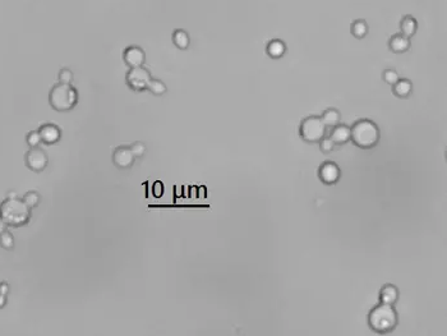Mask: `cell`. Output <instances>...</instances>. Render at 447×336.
Here are the masks:
<instances>
[{
  "label": "cell",
  "instance_id": "603a6c76",
  "mask_svg": "<svg viewBox=\"0 0 447 336\" xmlns=\"http://www.w3.org/2000/svg\"><path fill=\"white\" fill-rule=\"evenodd\" d=\"M40 199H41V197H40L39 192L36 191L27 192V193L23 196V201L26 202L27 206H30L31 209H34V207H36L37 204L40 203Z\"/></svg>",
  "mask_w": 447,
  "mask_h": 336
},
{
  "label": "cell",
  "instance_id": "f1b7e54d",
  "mask_svg": "<svg viewBox=\"0 0 447 336\" xmlns=\"http://www.w3.org/2000/svg\"><path fill=\"white\" fill-rule=\"evenodd\" d=\"M9 290H11V288H9L8 282H0V294L8 295Z\"/></svg>",
  "mask_w": 447,
  "mask_h": 336
},
{
  "label": "cell",
  "instance_id": "5bb4252c",
  "mask_svg": "<svg viewBox=\"0 0 447 336\" xmlns=\"http://www.w3.org/2000/svg\"><path fill=\"white\" fill-rule=\"evenodd\" d=\"M380 300L385 304L393 305L399 300V290L395 285L386 284L380 290Z\"/></svg>",
  "mask_w": 447,
  "mask_h": 336
},
{
  "label": "cell",
  "instance_id": "3957f363",
  "mask_svg": "<svg viewBox=\"0 0 447 336\" xmlns=\"http://www.w3.org/2000/svg\"><path fill=\"white\" fill-rule=\"evenodd\" d=\"M399 316L393 305L380 303L368 315V325L375 332H391L398 326Z\"/></svg>",
  "mask_w": 447,
  "mask_h": 336
},
{
  "label": "cell",
  "instance_id": "ac0fdd59",
  "mask_svg": "<svg viewBox=\"0 0 447 336\" xmlns=\"http://www.w3.org/2000/svg\"><path fill=\"white\" fill-rule=\"evenodd\" d=\"M321 119H322L323 124H325L326 127H335V125L340 124L341 114H340V111L337 110V109L330 108V109H326V110L323 111Z\"/></svg>",
  "mask_w": 447,
  "mask_h": 336
},
{
  "label": "cell",
  "instance_id": "4dcf8cb0",
  "mask_svg": "<svg viewBox=\"0 0 447 336\" xmlns=\"http://www.w3.org/2000/svg\"><path fill=\"white\" fill-rule=\"evenodd\" d=\"M6 304H7V295L0 294V309L6 307Z\"/></svg>",
  "mask_w": 447,
  "mask_h": 336
},
{
  "label": "cell",
  "instance_id": "d6986e66",
  "mask_svg": "<svg viewBox=\"0 0 447 336\" xmlns=\"http://www.w3.org/2000/svg\"><path fill=\"white\" fill-rule=\"evenodd\" d=\"M173 42L178 49L187 50L191 45V37L186 30L178 29L173 32Z\"/></svg>",
  "mask_w": 447,
  "mask_h": 336
},
{
  "label": "cell",
  "instance_id": "7a4b0ae2",
  "mask_svg": "<svg viewBox=\"0 0 447 336\" xmlns=\"http://www.w3.org/2000/svg\"><path fill=\"white\" fill-rule=\"evenodd\" d=\"M381 132L378 125L370 119H360L350 128V141L363 150L373 148L378 145Z\"/></svg>",
  "mask_w": 447,
  "mask_h": 336
},
{
  "label": "cell",
  "instance_id": "484cf974",
  "mask_svg": "<svg viewBox=\"0 0 447 336\" xmlns=\"http://www.w3.org/2000/svg\"><path fill=\"white\" fill-rule=\"evenodd\" d=\"M318 143H320V150L322 151L323 153L332 152V151L335 150V146H336L330 137H326V136Z\"/></svg>",
  "mask_w": 447,
  "mask_h": 336
},
{
  "label": "cell",
  "instance_id": "5b68a950",
  "mask_svg": "<svg viewBox=\"0 0 447 336\" xmlns=\"http://www.w3.org/2000/svg\"><path fill=\"white\" fill-rule=\"evenodd\" d=\"M326 125L323 124L321 117L310 115L304 118L300 123L299 135L302 140L307 143H318L326 136Z\"/></svg>",
  "mask_w": 447,
  "mask_h": 336
},
{
  "label": "cell",
  "instance_id": "8992f818",
  "mask_svg": "<svg viewBox=\"0 0 447 336\" xmlns=\"http://www.w3.org/2000/svg\"><path fill=\"white\" fill-rule=\"evenodd\" d=\"M151 78L152 77H151L150 70L141 65V67L130 68L128 70L127 75H125V82L130 90L136 91V92H143L147 90Z\"/></svg>",
  "mask_w": 447,
  "mask_h": 336
},
{
  "label": "cell",
  "instance_id": "7c38bea8",
  "mask_svg": "<svg viewBox=\"0 0 447 336\" xmlns=\"http://www.w3.org/2000/svg\"><path fill=\"white\" fill-rule=\"evenodd\" d=\"M410 39L401 34L393 35L390 39V41H388V47L395 54H404V53H406L410 49Z\"/></svg>",
  "mask_w": 447,
  "mask_h": 336
},
{
  "label": "cell",
  "instance_id": "277c9868",
  "mask_svg": "<svg viewBox=\"0 0 447 336\" xmlns=\"http://www.w3.org/2000/svg\"><path fill=\"white\" fill-rule=\"evenodd\" d=\"M78 91L70 83H57L49 92V104L55 111L65 113L77 105Z\"/></svg>",
  "mask_w": 447,
  "mask_h": 336
},
{
  "label": "cell",
  "instance_id": "7402d4cb",
  "mask_svg": "<svg viewBox=\"0 0 447 336\" xmlns=\"http://www.w3.org/2000/svg\"><path fill=\"white\" fill-rule=\"evenodd\" d=\"M0 247H2V248H4V249H8V251L13 249V247H14V237H13V234H12L9 230H6V231H3V233L0 234Z\"/></svg>",
  "mask_w": 447,
  "mask_h": 336
},
{
  "label": "cell",
  "instance_id": "44dd1931",
  "mask_svg": "<svg viewBox=\"0 0 447 336\" xmlns=\"http://www.w3.org/2000/svg\"><path fill=\"white\" fill-rule=\"evenodd\" d=\"M147 90L150 91L152 95L163 96L165 95L166 91H168V87H166V85L161 80H157V78H151Z\"/></svg>",
  "mask_w": 447,
  "mask_h": 336
},
{
  "label": "cell",
  "instance_id": "cb8c5ba5",
  "mask_svg": "<svg viewBox=\"0 0 447 336\" xmlns=\"http://www.w3.org/2000/svg\"><path fill=\"white\" fill-rule=\"evenodd\" d=\"M26 142L30 147H37V146L42 142L39 131H31V132L27 133Z\"/></svg>",
  "mask_w": 447,
  "mask_h": 336
},
{
  "label": "cell",
  "instance_id": "e0dca14e",
  "mask_svg": "<svg viewBox=\"0 0 447 336\" xmlns=\"http://www.w3.org/2000/svg\"><path fill=\"white\" fill-rule=\"evenodd\" d=\"M418 30V22L413 16H404L400 21V34L406 37H413Z\"/></svg>",
  "mask_w": 447,
  "mask_h": 336
},
{
  "label": "cell",
  "instance_id": "d4e9b609",
  "mask_svg": "<svg viewBox=\"0 0 447 336\" xmlns=\"http://www.w3.org/2000/svg\"><path fill=\"white\" fill-rule=\"evenodd\" d=\"M399 73L396 72L395 69H391V68H388V69H385L383 70V74H382V80L385 81L386 83H388V85H395L396 82H398L399 81Z\"/></svg>",
  "mask_w": 447,
  "mask_h": 336
},
{
  "label": "cell",
  "instance_id": "4fadbf2b",
  "mask_svg": "<svg viewBox=\"0 0 447 336\" xmlns=\"http://www.w3.org/2000/svg\"><path fill=\"white\" fill-rule=\"evenodd\" d=\"M330 138L335 145H345L350 141V128L344 124L335 125L331 131Z\"/></svg>",
  "mask_w": 447,
  "mask_h": 336
},
{
  "label": "cell",
  "instance_id": "f546056e",
  "mask_svg": "<svg viewBox=\"0 0 447 336\" xmlns=\"http://www.w3.org/2000/svg\"><path fill=\"white\" fill-rule=\"evenodd\" d=\"M6 230H8V224H7V222L4 221V220L2 219V217H0V234L3 233V231H6Z\"/></svg>",
  "mask_w": 447,
  "mask_h": 336
},
{
  "label": "cell",
  "instance_id": "ba28073f",
  "mask_svg": "<svg viewBox=\"0 0 447 336\" xmlns=\"http://www.w3.org/2000/svg\"><path fill=\"white\" fill-rule=\"evenodd\" d=\"M340 175H341V170H340L339 165L333 161H325L318 168V178L326 186H332V184L337 183Z\"/></svg>",
  "mask_w": 447,
  "mask_h": 336
},
{
  "label": "cell",
  "instance_id": "9a60e30c",
  "mask_svg": "<svg viewBox=\"0 0 447 336\" xmlns=\"http://www.w3.org/2000/svg\"><path fill=\"white\" fill-rule=\"evenodd\" d=\"M266 53L272 59H280L286 54V45L279 39H274L266 45Z\"/></svg>",
  "mask_w": 447,
  "mask_h": 336
},
{
  "label": "cell",
  "instance_id": "ffe728a7",
  "mask_svg": "<svg viewBox=\"0 0 447 336\" xmlns=\"http://www.w3.org/2000/svg\"><path fill=\"white\" fill-rule=\"evenodd\" d=\"M350 32H352V35L355 39H364L368 35V32H370V27H368V23L364 19H355V21H353L352 26H350Z\"/></svg>",
  "mask_w": 447,
  "mask_h": 336
},
{
  "label": "cell",
  "instance_id": "52a82bcc",
  "mask_svg": "<svg viewBox=\"0 0 447 336\" xmlns=\"http://www.w3.org/2000/svg\"><path fill=\"white\" fill-rule=\"evenodd\" d=\"M24 164L30 170L40 173V171L45 170V168L47 166L49 158H47L46 152L37 146V147H31L27 151L24 155Z\"/></svg>",
  "mask_w": 447,
  "mask_h": 336
},
{
  "label": "cell",
  "instance_id": "6da1fadb",
  "mask_svg": "<svg viewBox=\"0 0 447 336\" xmlns=\"http://www.w3.org/2000/svg\"><path fill=\"white\" fill-rule=\"evenodd\" d=\"M0 217L8 224V226L19 228L29 224L31 219V207L27 206L23 198L7 197L0 203Z\"/></svg>",
  "mask_w": 447,
  "mask_h": 336
},
{
  "label": "cell",
  "instance_id": "4316f807",
  "mask_svg": "<svg viewBox=\"0 0 447 336\" xmlns=\"http://www.w3.org/2000/svg\"><path fill=\"white\" fill-rule=\"evenodd\" d=\"M58 80L62 83H72L73 81V72L68 68H62L58 74Z\"/></svg>",
  "mask_w": 447,
  "mask_h": 336
},
{
  "label": "cell",
  "instance_id": "83f0119b",
  "mask_svg": "<svg viewBox=\"0 0 447 336\" xmlns=\"http://www.w3.org/2000/svg\"><path fill=\"white\" fill-rule=\"evenodd\" d=\"M130 150H132L133 155H135L136 158H142V156L146 153V150H147V148H146V145L143 142H135L132 146H130Z\"/></svg>",
  "mask_w": 447,
  "mask_h": 336
},
{
  "label": "cell",
  "instance_id": "8fae6325",
  "mask_svg": "<svg viewBox=\"0 0 447 336\" xmlns=\"http://www.w3.org/2000/svg\"><path fill=\"white\" fill-rule=\"evenodd\" d=\"M37 131L41 136L42 142L46 143V145H54V143L59 142V140L62 138V130L54 123L41 124Z\"/></svg>",
  "mask_w": 447,
  "mask_h": 336
},
{
  "label": "cell",
  "instance_id": "30bf717a",
  "mask_svg": "<svg viewBox=\"0 0 447 336\" xmlns=\"http://www.w3.org/2000/svg\"><path fill=\"white\" fill-rule=\"evenodd\" d=\"M136 156L129 146H119L113 152V163L119 169H128L133 165Z\"/></svg>",
  "mask_w": 447,
  "mask_h": 336
},
{
  "label": "cell",
  "instance_id": "2e32d148",
  "mask_svg": "<svg viewBox=\"0 0 447 336\" xmlns=\"http://www.w3.org/2000/svg\"><path fill=\"white\" fill-rule=\"evenodd\" d=\"M392 92L396 97L406 98L413 92V83L406 78H399L398 82L392 85Z\"/></svg>",
  "mask_w": 447,
  "mask_h": 336
},
{
  "label": "cell",
  "instance_id": "1f68e13d",
  "mask_svg": "<svg viewBox=\"0 0 447 336\" xmlns=\"http://www.w3.org/2000/svg\"><path fill=\"white\" fill-rule=\"evenodd\" d=\"M8 197H17V193L16 192H11V193H8Z\"/></svg>",
  "mask_w": 447,
  "mask_h": 336
},
{
  "label": "cell",
  "instance_id": "9c48e42d",
  "mask_svg": "<svg viewBox=\"0 0 447 336\" xmlns=\"http://www.w3.org/2000/svg\"><path fill=\"white\" fill-rule=\"evenodd\" d=\"M123 60L129 68L141 67L145 64L146 53L142 47L137 46V45H130V46L125 47L124 53H123Z\"/></svg>",
  "mask_w": 447,
  "mask_h": 336
}]
</instances>
